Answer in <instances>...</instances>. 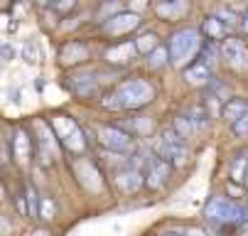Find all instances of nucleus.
<instances>
[{
	"instance_id": "f257e3e1",
	"label": "nucleus",
	"mask_w": 248,
	"mask_h": 236,
	"mask_svg": "<svg viewBox=\"0 0 248 236\" xmlns=\"http://www.w3.org/2000/svg\"><path fill=\"white\" fill-rule=\"evenodd\" d=\"M204 217L221 236H231L248 226V207L241 205V202L229 199V197H221V194L211 197L206 202Z\"/></svg>"
},
{
	"instance_id": "f03ea898",
	"label": "nucleus",
	"mask_w": 248,
	"mask_h": 236,
	"mask_svg": "<svg viewBox=\"0 0 248 236\" xmlns=\"http://www.w3.org/2000/svg\"><path fill=\"white\" fill-rule=\"evenodd\" d=\"M155 89L145 79H128L118 86H113L108 94H103L101 106L106 111H138L148 104H153Z\"/></svg>"
},
{
	"instance_id": "7ed1b4c3",
	"label": "nucleus",
	"mask_w": 248,
	"mask_h": 236,
	"mask_svg": "<svg viewBox=\"0 0 248 236\" xmlns=\"http://www.w3.org/2000/svg\"><path fill=\"white\" fill-rule=\"evenodd\" d=\"M202 47H204V42H202V35L197 30H192V27H182V30H177L174 35L170 37V42H167V52H170V62L174 64V66H192L189 62L202 52Z\"/></svg>"
},
{
	"instance_id": "20e7f679",
	"label": "nucleus",
	"mask_w": 248,
	"mask_h": 236,
	"mask_svg": "<svg viewBox=\"0 0 248 236\" xmlns=\"http://www.w3.org/2000/svg\"><path fill=\"white\" fill-rule=\"evenodd\" d=\"M49 126H52V130H54V136H57V141H59L62 148H66L69 153H74V155H79V153L86 150L84 130H81V126H79L72 116L54 113V116L49 118Z\"/></svg>"
},
{
	"instance_id": "39448f33",
	"label": "nucleus",
	"mask_w": 248,
	"mask_h": 236,
	"mask_svg": "<svg viewBox=\"0 0 248 236\" xmlns=\"http://www.w3.org/2000/svg\"><path fill=\"white\" fill-rule=\"evenodd\" d=\"M155 155L167 160L170 165H185L189 160V150H187V143L177 136L174 128H165L162 136L155 141Z\"/></svg>"
},
{
	"instance_id": "423d86ee",
	"label": "nucleus",
	"mask_w": 248,
	"mask_h": 236,
	"mask_svg": "<svg viewBox=\"0 0 248 236\" xmlns=\"http://www.w3.org/2000/svg\"><path fill=\"white\" fill-rule=\"evenodd\" d=\"M96 136H98V143L103 148L116 150V153H125V150L133 148V136L125 133L123 128H118V126H98Z\"/></svg>"
},
{
	"instance_id": "0eeeda50",
	"label": "nucleus",
	"mask_w": 248,
	"mask_h": 236,
	"mask_svg": "<svg viewBox=\"0 0 248 236\" xmlns=\"http://www.w3.org/2000/svg\"><path fill=\"white\" fill-rule=\"evenodd\" d=\"M140 22H143V17H140L138 13L123 10V13H118V15L106 17V22L101 25V30L106 32V35H111V37H121V35H128V32L138 30Z\"/></svg>"
},
{
	"instance_id": "6e6552de",
	"label": "nucleus",
	"mask_w": 248,
	"mask_h": 236,
	"mask_svg": "<svg viewBox=\"0 0 248 236\" xmlns=\"http://www.w3.org/2000/svg\"><path fill=\"white\" fill-rule=\"evenodd\" d=\"M170 173H172V165H170L167 160L153 155V160H150L148 167H145V185H148L150 189H160V187L167 185Z\"/></svg>"
},
{
	"instance_id": "1a4fd4ad",
	"label": "nucleus",
	"mask_w": 248,
	"mask_h": 236,
	"mask_svg": "<svg viewBox=\"0 0 248 236\" xmlns=\"http://www.w3.org/2000/svg\"><path fill=\"white\" fill-rule=\"evenodd\" d=\"M143 185H145V173L138 170V167L128 165V167H123V170L116 173V187H118L121 194H133Z\"/></svg>"
},
{
	"instance_id": "9d476101",
	"label": "nucleus",
	"mask_w": 248,
	"mask_h": 236,
	"mask_svg": "<svg viewBox=\"0 0 248 236\" xmlns=\"http://www.w3.org/2000/svg\"><path fill=\"white\" fill-rule=\"evenodd\" d=\"M221 54H224V59L233 66V69H243V66L248 64V47L238 37L224 40L221 42Z\"/></svg>"
},
{
	"instance_id": "9b49d317",
	"label": "nucleus",
	"mask_w": 248,
	"mask_h": 236,
	"mask_svg": "<svg viewBox=\"0 0 248 236\" xmlns=\"http://www.w3.org/2000/svg\"><path fill=\"white\" fill-rule=\"evenodd\" d=\"M40 128V138H37V155H40V162L42 165H49L57 155V136H54V130L52 126H37Z\"/></svg>"
},
{
	"instance_id": "f8f14e48",
	"label": "nucleus",
	"mask_w": 248,
	"mask_h": 236,
	"mask_svg": "<svg viewBox=\"0 0 248 236\" xmlns=\"http://www.w3.org/2000/svg\"><path fill=\"white\" fill-rule=\"evenodd\" d=\"M138 59V47L135 42H123V45H113L106 49V62L116 64V66H128Z\"/></svg>"
},
{
	"instance_id": "ddd939ff",
	"label": "nucleus",
	"mask_w": 248,
	"mask_h": 236,
	"mask_svg": "<svg viewBox=\"0 0 248 236\" xmlns=\"http://www.w3.org/2000/svg\"><path fill=\"white\" fill-rule=\"evenodd\" d=\"M10 150H13V157H15L22 167L30 165V160H32V141H30V136H27L25 128H17V130H15V136H13V141H10Z\"/></svg>"
},
{
	"instance_id": "4468645a",
	"label": "nucleus",
	"mask_w": 248,
	"mask_h": 236,
	"mask_svg": "<svg viewBox=\"0 0 248 236\" xmlns=\"http://www.w3.org/2000/svg\"><path fill=\"white\" fill-rule=\"evenodd\" d=\"M89 59V47L84 42H66L59 49V64L62 66H74Z\"/></svg>"
},
{
	"instance_id": "2eb2a0df",
	"label": "nucleus",
	"mask_w": 248,
	"mask_h": 236,
	"mask_svg": "<svg viewBox=\"0 0 248 236\" xmlns=\"http://www.w3.org/2000/svg\"><path fill=\"white\" fill-rule=\"evenodd\" d=\"M96 77H98V72L74 74V77H69V89H72L74 94H79V96H91L101 84V79H96Z\"/></svg>"
},
{
	"instance_id": "dca6fc26",
	"label": "nucleus",
	"mask_w": 248,
	"mask_h": 236,
	"mask_svg": "<svg viewBox=\"0 0 248 236\" xmlns=\"http://www.w3.org/2000/svg\"><path fill=\"white\" fill-rule=\"evenodd\" d=\"M202 32H204V35L211 40V42H224V40H229L231 35H229V32H231V27L224 22V20H219L217 15H209V17H204V22H202Z\"/></svg>"
},
{
	"instance_id": "f3484780",
	"label": "nucleus",
	"mask_w": 248,
	"mask_h": 236,
	"mask_svg": "<svg viewBox=\"0 0 248 236\" xmlns=\"http://www.w3.org/2000/svg\"><path fill=\"white\" fill-rule=\"evenodd\" d=\"M211 72H214V69L206 66L204 62H194L192 66H187V69H185V79L189 84H194V86H209L211 79H214V77H211Z\"/></svg>"
},
{
	"instance_id": "a211bd4d",
	"label": "nucleus",
	"mask_w": 248,
	"mask_h": 236,
	"mask_svg": "<svg viewBox=\"0 0 248 236\" xmlns=\"http://www.w3.org/2000/svg\"><path fill=\"white\" fill-rule=\"evenodd\" d=\"M77 173H79V182H81L89 192H98V189H101V175H98V170H96L91 162L81 160V162L77 165Z\"/></svg>"
},
{
	"instance_id": "6ab92c4d",
	"label": "nucleus",
	"mask_w": 248,
	"mask_h": 236,
	"mask_svg": "<svg viewBox=\"0 0 248 236\" xmlns=\"http://www.w3.org/2000/svg\"><path fill=\"white\" fill-rule=\"evenodd\" d=\"M118 128H123L125 133H130V136H140V138H145L153 133V121L148 116H138V118H128L123 123H116Z\"/></svg>"
},
{
	"instance_id": "aec40b11",
	"label": "nucleus",
	"mask_w": 248,
	"mask_h": 236,
	"mask_svg": "<svg viewBox=\"0 0 248 236\" xmlns=\"http://www.w3.org/2000/svg\"><path fill=\"white\" fill-rule=\"evenodd\" d=\"M192 123H194V128L202 133V130H206L209 128V121H211V113L206 111V106L204 104H192V106H187L185 111H182Z\"/></svg>"
},
{
	"instance_id": "412c9836",
	"label": "nucleus",
	"mask_w": 248,
	"mask_h": 236,
	"mask_svg": "<svg viewBox=\"0 0 248 236\" xmlns=\"http://www.w3.org/2000/svg\"><path fill=\"white\" fill-rule=\"evenodd\" d=\"M243 113H248V101H246L243 96H233V98H229L226 104L221 106V116H224L229 123H233V121L241 118Z\"/></svg>"
},
{
	"instance_id": "4be33fe9",
	"label": "nucleus",
	"mask_w": 248,
	"mask_h": 236,
	"mask_svg": "<svg viewBox=\"0 0 248 236\" xmlns=\"http://www.w3.org/2000/svg\"><path fill=\"white\" fill-rule=\"evenodd\" d=\"M248 175V150H241L231 160V180L233 182H246Z\"/></svg>"
},
{
	"instance_id": "5701e85b",
	"label": "nucleus",
	"mask_w": 248,
	"mask_h": 236,
	"mask_svg": "<svg viewBox=\"0 0 248 236\" xmlns=\"http://www.w3.org/2000/svg\"><path fill=\"white\" fill-rule=\"evenodd\" d=\"M172 128L177 130V136H180L185 143H187V141H192V138L197 136V133H199V130L194 128V123H192V121H189L185 113H177V116H174V123H172Z\"/></svg>"
},
{
	"instance_id": "b1692460",
	"label": "nucleus",
	"mask_w": 248,
	"mask_h": 236,
	"mask_svg": "<svg viewBox=\"0 0 248 236\" xmlns=\"http://www.w3.org/2000/svg\"><path fill=\"white\" fill-rule=\"evenodd\" d=\"M135 47H138V54L140 57H150L160 45H157V35L155 32H143L138 40H135Z\"/></svg>"
},
{
	"instance_id": "393cba45",
	"label": "nucleus",
	"mask_w": 248,
	"mask_h": 236,
	"mask_svg": "<svg viewBox=\"0 0 248 236\" xmlns=\"http://www.w3.org/2000/svg\"><path fill=\"white\" fill-rule=\"evenodd\" d=\"M25 197H27V207H30V217H40V207H42V197L34 189V185L27 180L25 182Z\"/></svg>"
},
{
	"instance_id": "a878e982",
	"label": "nucleus",
	"mask_w": 248,
	"mask_h": 236,
	"mask_svg": "<svg viewBox=\"0 0 248 236\" xmlns=\"http://www.w3.org/2000/svg\"><path fill=\"white\" fill-rule=\"evenodd\" d=\"M187 3H160V5H155V10H157V15L160 17H165V20H174L177 15H182V13H187Z\"/></svg>"
},
{
	"instance_id": "bb28decb",
	"label": "nucleus",
	"mask_w": 248,
	"mask_h": 236,
	"mask_svg": "<svg viewBox=\"0 0 248 236\" xmlns=\"http://www.w3.org/2000/svg\"><path fill=\"white\" fill-rule=\"evenodd\" d=\"M22 59L27 64H37L42 59V47L37 45V40H25L22 42Z\"/></svg>"
},
{
	"instance_id": "cd10ccee",
	"label": "nucleus",
	"mask_w": 248,
	"mask_h": 236,
	"mask_svg": "<svg viewBox=\"0 0 248 236\" xmlns=\"http://www.w3.org/2000/svg\"><path fill=\"white\" fill-rule=\"evenodd\" d=\"M217 59H219V47L211 42V40H206L204 47H202V52H199V59H197V62H204L206 66H211V69H214Z\"/></svg>"
},
{
	"instance_id": "c85d7f7f",
	"label": "nucleus",
	"mask_w": 248,
	"mask_h": 236,
	"mask_svg": "<svg viewBox=\"0 0 248 236\" xmlns=\"http://www.w3.org/2000/svg\"><path fill=\"white\" fill-rule=\"evenodd\" d=\"M148 64H150V69H165V66L170 64V52H167V47H157V49L148 57Z\"/></svg>"
},
{
	"instance_id": "c756f323",
	"label": "nucleus",
	"mask_w": 248,
	"mask_h": 236,
	"mask_svg": "<svg viewBox=\"0 0 248 236\" xmlns=\"http://www.w3.org/2000/svg\"><path fill=\"white\" fill-rule=\"evenodd\" d=\"M214 15H217L219 20H224L229 27H233L236 22H241V15H238L231 5H221V8H217V13H214Z\"/></svg>"
},
{
	"instance_id": "7c9ffc66",
	"label": "nucleus",
	"mask_w": 248,
	"mask_h": 236,
	"mask_svg": "<svg viewBox=\"0 0 248 236\" xmlns=\"http://www.w3.org/2000/svg\"><path fill=\"white\" fill-rule=\"evenodd\" d=\"M54 212H57V202L49 197V194H45L42 197V207H40V219H52L54 217Z\"/></svg>"
},
{
	"instance_id": "2f4dec72",
	"label": "nucleus",
	"mask_w": 248,
	"mask_h": 236,
	"mask_svg": "<svg viewBox=\"0 0 248 236\" xmlns=\"http://www.w3.org/2000/svg\"><path fill=\"white\" fill-rule=\"evenodd\" d=\"M231 133H233V136H238V138L248 136V113H243L241 118H236L231 123Z\"/></svg>"
},
{
	"instance_id": "473e14b6",
	"label": "nucleus",
	"mask_w": 248,
	"mask_h": 236,
	"mask_svg": "<svg viewBox=\"0 0 248 236\" xmlns=\"http://www.w3.org/2000/svg\"><path fill=\"white\" fill-rule=\"evenodd\" d=\"M238 27H241V32H243V35H248V8H243V13H241V22H238Z\"/></svg>"
},
{
	"instance_id": "72a5a7b5",
	"label": "nucleus",
	"mask_w": 248,
	"mask_h": 236,
	"mask_svg": "<svg viewBox=\"0 0 248 236\" xmlns=\"http://www.w3.org/2000/svg\"><path fill=\"white\" fill-rule=\"evenodd\" d=\"M185 231V236H206L202 229H197V226H189V229H182Z\"/></svg>"
},
{
	"instance_id": "f704fd0d",
	"label": "nucleus",
	"mask_w": 248,
	"mask_h": 236,
	"mask_svg": "<svg viewBox=\"0 0 248 236\" xmlns=\"http://www.w3.org/2000/svg\"><path fill=\"white\" fill-rule=\"evenodd\" d=\"M49 8H54V10H62V13H64V10H72V8H74V3H54V5H49Z\"/></svg>"
},
{
	"instance_id": "c9c22d12",
	"label": "nucleus",
	"mask_w": 248,
	"mask_h": 236,
	"mask_svg": "<svg viewBox=\"0 0 248 236\" xmlns=\"http://www.w3.org/2000/svg\"><path fill=\"white\" fill-rule=\"evenodd\" d=\"M32 236H52V234H49V231H47V229H37V231H34V234H32Z\"/></svg>"
},
{
	"instance_id": "e433bc0d",
	"label": "nucleus",
	"mask_w": 248,
	"mask_h": 236,
	"mask_svg": "<svg viewBox=\"0 0 248 236\" xmlns=\"http://www.w3.org/2000/svg\"><path fill=\"white\" fill-rule=\"evenodd\" d=\"M160 236H185V231H165V234H160Z\"/></svg>"
},
{
	"instance_id": "4c0bfd02",
	"label": "nucleus",
	"mask_w": 248,
	"mask_h": 236,
	"mask_svg": "<svg viewBox=\"0 0 248 236\" xmlns=\"http://www.w3.org/2000/svg\"><path fill=\"white\" fill-rule=\"evenodd\" d=\"M246 189H248V175H246Z\"/></svg>"
}]
</instances>
